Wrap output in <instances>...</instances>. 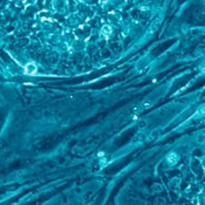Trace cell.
<instances>
[{"label":"cell","instance_id":"1","mask_svg":"<svg viewBox=\"0 0 205 205\" xmlns=\"http://www.w3.org/2000/svg\"><path fill=\"white\" fill-rule=\"evenodd\" d=\"M36 70H38V68H36L35 63H33V62H29V63H27V65L25 66V73H26V74L34 75V74L36 73Z\"/></svg>","mask_w":205,"mask_h":205},{"label":"cell","instance_id":"2","mask_svg":"<svg viewBox=\"0 0 205 205\" xmlns=\"http://www.w3.org/2000/svg\"><path fill=\"white\" fill-rule=\"evenodd\" d=\"M111 32H113V29H111V27L108 26V25H104V26L102 27V29H101V34L104 35V36H109L110 34H111Z\"/></svg>","mask_w":205,"mask_h":205}]
</instances>
